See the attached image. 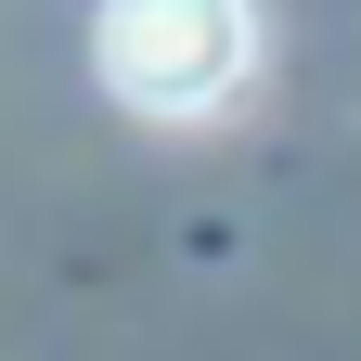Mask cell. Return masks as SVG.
Returning a JSON list of instances; mask_svg holds the SVG:
<instances>
[{"instance_id":"obj_1","label":"cell","mask_w":361,"mask_h":361,"mask_svg":"<svg viewBox=\"0 0 361 361\" xmlns=\"http://www.w3.org/2000/svg\"><path fill=\"white\" fill-rule=\"evenodd\" d=\"M90 65H104V90L129 116L207 129L258 78V0H104L90 13Z\"/></svg>"}]
</instances>
